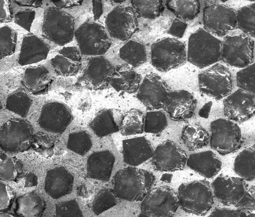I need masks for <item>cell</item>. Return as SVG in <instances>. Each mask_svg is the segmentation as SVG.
<instances>
[{
  "label": "cell",
  "mask_w": 255,
  "mask_h": 217,
  "mask_svg": "<svg viewBox=\"0 0 255 217\" xmlns=\"http://www.w3.org/2000/svg\"><path fill=\"white\" fill-rule=\"evenodd\" d=\"M55 7L59 8H72L82 5L83 1L79 0H60L52 1Z\"/></svg>",
  "instance_id": "51"
},
{
  "label": "cell",
  "mask_w": 255,
  "mask_h": 217,
  "mask_svg": "<svg viewBox=\"0 0 255 217\" xmlns=\"http://www.w3.org/2000/svg\"><path fill=\"white\" fill-rule=\"evenodd\" d=\"M222 41L199 28L189 38L187 59L200 69L214 65L221 60Z\"/></svg>",
  "instance_id": "2"
},
{
  "label": "cell",
  "mask_w": 255,
  "mask_h": 217,
  "mask_svg": "<svg viewBox=\"0 0 255 217\" xmlns=\"http://www.w3.org/2000/svg\"><path fill=\"white\" fill-rule=\"evenodd\" d=\"M197 105L191 93L180 90L170 92L163 108L172 119L182 121L193 117Z\"/></svg>",
  "instance_id": "20"
},
{
  "label": "cell",
  "mask_w": 255,
  "mask_h": 217,
  "mask_svg": "<svg viewBox=\"0 0 255 217\" xmlns=\"http://www.w3.org/2000/svg\"><path fill=\"white\" fill-rule=\"evenodd\" d=\"M186 165L202 177L211 179L220 171L222 163L215 152L206 151L190 154Z\"/></svg>",
  "instance_id": "26"
},
{
  "label": "cell",
  "mask_w": 255,
  "mask_h": 217,
  "mask_svg": "<svg viewBox=\"0 0 255 217\" xmlns=\"http://www.w3.org/2000/svg\"><path fill=\"white\" fill-rule=\"evenodd\" d=\"M154 149L148 139L140 136L125 139L123 141L124 162L137 167L152 158Z\"/></svg>",
  "instance_id": "22"
},
{
  "label": "cell",
  "mask_w": 255,
  "mask_h": 217,
  "mask_svg": "<svg viewBox=\"0 0 255 217\" xmlns=\"http://www.w3.org/2000/svg\"><path fill=\"white\" fill-rule=\"evenodd\" d=\"M186 152L170 140L159 144L154 150L152 164L160 172H174L184 169L187 162Z\"/></svg>",
  "instance_id": "17"
},
{
  "label": "cell",
  "mask_w": 255,
  "mask_h": 217,
  "mask_svg": "<svg viewBox=\"0 0 255 217\" xmlns=\"http://www.w3.org/2000/svg\"><path fill=\"white\" fill-rule=\"evenodd\" d=\"M33 101L26 93L22 90L16 91L9 95L6 100V108L7 110L23 118L27 115Z\"/></svg>",
  "instance_id": "36"
},
{
  "label": "cell",
  "mask_w": 255,
  "mask_h": 217,
  "mask_svg": "<svg viewBox=\"0 0 255 217\" xmlns=\"http://www.w3.org/2000/svg\"><path fill=\"white\" fill-rule=\"evenodd\" d=\"M23 170L22 162L15 157L9 158L0 163V180L15 181Z\"/></svg>",
  "instance_id": "43"
},
{
  "label": "cell",
  "mask_w": 255,
  "mask_h": 217,
  "mask_svg": "<svg viewBox=\"0 0 255 217\" xmlns=\"http://www.w3.org/2000/svg\"><path fill=\"white\" fill-rule=\"evenodd\" d=\"M187 25L186 22L179 19H175L172 22L168 31V34L174 37L182 38L185 34Z\"/></svg>",
  "instance_id": "49"
},
{
  "label": "cell",
  "mask_w": 255,
  "mask_h": 217,
  "mask_svg": "<svg viewBox=\"0 0 255 217\" xmlns=\"http://www.w3.org/2000/svg\"><path fill=\"white\" fill-rule=\"evenodd\" d=\"M235 207L244 211L251 212L255 211L254 186L248 189L244 197Z\"/></svg>",
  "instance_id": "48"
},
{
  "label": "cell",
  "mask_w": 255,
  "mask_h": 217,
  "mask_svg": "<svg viewBox=\"0 0 255 217\" xmlns=\"http://www.w3.org/2000/svg\"><path fill=\"white\" fill-rule=\"evenodd\" d=\"M142 82L141 76L130 66L125 64L116 68L110 85L117 91L136 94Z\"/></svg>",
  "instance_id": "28"
},
{
  "label": "cell",
  "mask_w": 255,
  "mask_h": 217,
  "mask_svg": "<svg viewBox=\"0 0 255 217\" xmlns=\"http://www.w3.org/2000/svg\"><path fill=\"white\" fill-rule=\"evenodd\" d=\"M233 169L239 178L248 182L255 179V146L247 148L239 153L235 159Z\"/></svg>",
  "instance_id": "31"
},
{
  "label": "cell",
  "mask_w": 255,
  "mask_h": 217,
  "mask_svg": "<svg viewBox=\"0 0 255 217\" xmlns=\"http://www.w3.org/2000/svg\"><path fill=\"white\" fill-rule=\"evenodd\" d=\"M255 96L238 89L223 101V111L225 116L234 122H243L255 115Z\"/></svg>",
  "instance_id": "18"
},
{
  "label": "cell",
  "mask_w": 255,
  "mask_h": 217,
  "mask_svg": "<svg viewBox=\"0 0 255 217\" xmlns=\"http://www.w3.org/2000/svg\"><path fill=\"white\" fill-rule=\"evenodd\" d=\"M210 127L211 147L221 156H226L241 148L243 136L241 128L235 122L219 118L212 121Z\"/></svg>",
  "instance_id": "8"
},
{
  "label": "cell",
  "mask_w": 255,
  "mask_h": 217,
  "mask_svg": "<svg viewBox=\"0 0 255 217\" xmlns=\"http://www.w3.org/2000/svg\"><path fill=\"white\" fill-rule=\"evenodd\" d=\"M208 217H242L239 210L217 209Z\"/></svg>",
  "instance_id": "50"
},
{
  "label": "cell",
  "mask_w": 255,
  "mask_h": 217,
  "mask_svg": "<svg viewBox=\"0 0 255 217\" xmlns=\"http://www.w3.org/2000/svg\"><path fill=\"white\" fill-rule=\"evenodd\" d=\"M115 67L103 56L89 59L77 85L90 90L107 89L115 71Z\"/></svg>",
  "instance_id": "12"
},
{
  "label": "cell",
  "mask_w": 255,
  "mask_h": 217,
  "mask_svg": "<svg viewBox=\"0 0 255 217\" xmlns=\"http://www.w3.org/2000/svg\"><path fill=\"white\" fill-rule=\"evenodd\" d=\"M56 217H84L75 199L59 203L56 205Z\"/></svg>",
  "instance_id": "45"
},
{
  "label": "cell",
  "mask_w": 255,
  "mask_h": 217,
  "mask_svg": "<svg viewBox=\"0 0 255 217\" xmlns=\"http://www.w3.org/2000/svg\"><path fill=\"white\" fill-rule=\"evenodd\" d=\"M2 106L1 102H0V111H1V110L2 109Z\"/></svg>",
  "instance_id": "61"
},
{
  "label": "cell",
  "mask_w": 255,
  "mask_h": 217,
  "mask_svg": "<svg viewBox=\"0 0 255 217\" xmlns=\"http://www.w3.org/2000/svg\"><path fill=\"white\" fill-rule=\"evenodd\" d=\"M173 178V175L171 174L165 173L163 174L161 178V181L165 183H171Z\"/></svg>",
  "instance_id": "57"
},
{
  "label": "cell",
  "mask_w": 255,
  "mask_h": 217,
  "mask_svg": "<svg viewBox=\"0 0 255 217\" xmlns=\"http://www.w3.org/2000/svg\"><path fill=\"white\" fill-rule=\"evenodd\" d=\"M254 40L245 34L226 35L221 60L230 66L244 69L254 63Z\"/></svg>",
  "instance_id": "10"
},
{
  "label": "cell",
  "mask_w": 255,
  "mask_h": 217,
  "mask_svg": "<svg viewBox=\"0 0 255 217\" xmlns=\"http://www.w3.org/2000/svg\"><path fill=\"white\" fill-rule=\"evenodd\" d=\"M93 13L94 20L97 21L100 19L104 12V4L102 1H93Z\"/></svg>",
  "instance_id": "52"
},
{
  "label": "cell",
  "mask_w": 255,
  "mask_h": 217,
  "mask_svg": "<svg viewBox=\"0 0 255 217\" xmlns=\"http://www.w3.org/2000/svg\"><path fill=\"white\" fill-rule=\"evenodd\" d=\"M178 195L182 209L190 214L204 216L214 204L212 185L205 180L182 184Z\"/></svg>",
  "instance_id": "3"
},
{
  "label": "cell",
  "mask_w": 255,
  "mask_h": 217,
  "mask_svg": "<svg viewBox=\"0 0 255 217\" xmlns=\"http://www.w3.org/2000/svg\"><path fill=\"white\" fill-rule=\"evenodd\" d=\"M6 1L0 0V20L8 19V11Z\"/></svg>",
  "instance_id": "55"
},
{
  "label": "cell",
  "mask_w": 255,
  "mask_h": 217,
  "mask_svg": "<svg viewBox=\"0 0 255 217\" xmlns=\"http://www.w3.org/2000/svg\"><path fill=\"white\" fill-rule=\"evenodd\" d=\"M169 93L167 84L161 77L151 73L142 81L136 97L147 110H159L164 108Z\"/></svg>",
  "instance_id": "15"
},
{
  "label": "cell",
  "mask_w": 255,
  "mask_h": 217,
  "mask_svg": "<svg viewBox=\"0 0 255 217\" xmlns=\"http://www.w3.org/2000/svg\"><path fill=\"white\" fill-rule=\"evenodd\" d=\"M155 181V176L151 172L129 166L116 173L113 180V191L117 198L138 202L145 198Z\"/></svg>",
  "instance_id": "1"
},
{
  "label": "cell",
  "mask_w": 255,
  "mask_h": 217,
  "mask_svg": "<svg viewBox=\"0 0 255 217\" xmlns=\"http://www.w3.org/2000/svg\"><path fill=\"white\" fill-rule=\"evenodd\" d=\"M180 206L178 194L163 186L150 190L142 201L140 210L151 217H173Z\"/></svg>",
  "instance_id": "11"
},
{
  "label": "cell",
  "mask_w": 255,
  "mask_h": 217,
  "mask_svg": "<svg viewBox=\"0 0 255 217\" xmlns=\"http://www.w3.org/2000/svg\"><path fill=\"white\" fill-rule=\"evenodd\" d=\"M105 25L109 35L122 41L128 40L138 29L136 13L130 7H116L108 14Z\"/></svg>",
  "instance_id": "13"
},
{
  "label": "cell",
  "mask_w": 255,
  "mask_h": 217,
  "mask_svg": "<svg viewBox=\"0 0 255 217\" xmlns=\"http://www.w3.org/2000/svg\"><path fill=\"white\" fill-rule=\"evenodd\" d=\"M46 208L44 199L35 192H31L16 200L14 213L17 217H42Z\"/></svg>",
  "instance_id": "30"
},
{
  "label": "cell",
  "mask_w": 255,
  "mask_h": 217,
  "mask_svg": "<svg viewBox=\"0 0 255 217\" xmlns=\"http://www.w3.org/2000/svg\"><path fill=\"white\" fill-rule=\"evenodd\" d=\"M17 43V34L8 26L0 28V59L13 54Z\"/></svg>",
  "instance_id": "42"
},
{
  "label": "cell",
  "mask_w": 255,
  "mask_h": 217,
  "mask_svg": "<svg viewBox=\"0 0 255 217\" xmlns=\"http://www.w3.org/2000/svg\"><path fill=\"white\" fill-rule=\"evenodd\" d=\"M120 57L132 68H138L147 60L146 46L134 40L128 41L120 50Z\"/></svg>",
  "instance_id": "32"
},
{
  "label": "cell",
  "mask_w": 255,
  "mask_h": 217,
  "mask_svg": "<svg viewBox=\"0 0 255 217\" xmlns=\"http://www.w3.org/2000/svg\"><path fill=\"white\" fill-rule=\"evenodd\" d=\"M143 113L137 109H132L127 112L121 122L120 131L123 136L141 134L144 127Z\"/></svg>",
  "instance_id": "35"
},
{
  "label": "cell",
  "mask_w": 255,
  "mask_h": 217,
  "mask_svg": "<svg viewBox=\"0 0 255 217\" xmlns=\"http://www.w3.org/2000/svg\"><path fill=\"white\" fill-rule=\"evenodd\" d=\"M203 24L207 32L224 37L237 27V11L220 4L206 6L203 9Z\"/></svg>",
  "instance_id": "14"
},
{
  "label": "cell",
  "mask_w": 255,
  "mask_h": 217,
  "mask_svg": "<svg viewBox=\"0 0 255 217\" xmlns=\"http://www.w3.org/2000/svg\"><path fill=\"white\" fill-rule=\"evenodd\" d=\"M211 185L215 197L226 206H236L249 189L243 179L223 175H219Z\"/></svg>",
  "instance_id": "19"
},
{
  "label": "cell",
  "mask_w": 255,
  "mask_h": 217,
  "mask_svg": "<svg viewBox=\"0 0 255 217\" xmlns=\"http://www.w3.org/2000/svg\"><path fill=\"white\" fill-rule=\"evenodd\" d=\"M36 12L31 9L18 11L14 15V22L30 32L32 24L35 18Z\"/></svg>",
  "instance_id": "47"
},
{
  "label": "cell",
  "mask_w": 255,
  "mask_h": 217,
  "mask_svg": "<svg viewBox=\"0 0 255 217\" xmlns=\"http://www.w3.org/2000/svg\"><path fill=\"white\" fill-rule=\"evenodd\" d=\"M85 192H87V188H85V186L84 185L81 186V187H80L78 189V194L80 196L85 197L86 196V194H87Z\"/></svg>",
  "instance_id": "58"
},
{
  "label": "cell",
  "mask_w": 255,
  "mask_h": 217,
  "mask_svg": "<svg viewBox=\"0 0 255 217\" xmlns=\"http://www.w3.org/2000/svg\"><path fill=\"white\" fill-rule=\"evenodd\" d=\"M236 83L239 89L255 94L254 63L237 72Z\"/></svg>",
  "instance_id": "44"
},
{
  "label": "cell",
  "mask_w": 255,
  "mask_h": 217,
  "mask_svg": "<svg viewBox=\"0 0 255 217\" xmlns=\"http://www.w3.org/2000/svg\"><path fill=\"white\" fill-rule=\"evenodd\" d=\"M23 180L25 187H35L38 185V178L33 174L26 175Z\"/></svg>",
  "instance_id": "54"
},
{
  "label": "cell",
  "mask_w": 255,
  "mask_h": 217,
  "mask_svg": "<svg viewBox=\"0 0 255 217\" xmlns=\"http://www.w3.org/2000/svg\"><path fill=\"white\" fill-rule=\"evenodd\" d=\"M168 126L166 114L161 110L147 112L144 117L143 132L148 133L159 134Z\"/></svg>",
  "instance_id": "40"
},
{
  "label": "cell",
  "mask_w": 255,
  "mask_h": 217,
  "mask_svg": "<svg viewBox=\"0 0 255 217\" xmlns=\"http://www.w3.org/2000/svg\"><path fill=\"white\" fill-rule=\"evenodd\" d=\"M15 197V192L9 185L0 182V213L10 210Z\"/></svg>",
  "instance_id": "46"
},
{
  "label": "cell",
  "mask_w": 255,
  "mask_h": 217,
  "mask_svg": "<svg viewBox=\"0 0 255 217\" xmlns=\"http://www.w3.org/2000/svg\"><path fill=\"white\" fill-rule=\"evenodd\" d=\"M73 119L71 108L58 102L45 104L42 108L38 119L41 128L54 134L65 132Z\"/></svg>",
  "instance_id": "16"
},
{
  "label": "cell",
  "mask_w": 255,
  "mask_h": 217,
  "mask_svg": "<svg viewBox=\"0 0 255 217\" xmlns=\"http://www.w3.org/2000/svg\"><path fill=\"white\" fill-rule=\"evenodd\" d=\"M16 4L20 6L33 7L38 8L42 6L43 4L42 1L39 0H17L14 1Z\"/></svg>",
  "instance_id": "53"
},
{
  "label": "cell",
  "mask_w": 255,
  "mask_h": 217,
  "mask_svg": "<svg viewBox=\"0 0 255 217\" xmlns=\"http://www.w3.org/2000/svg\"><path fill=\"white\" fill-rule=\"evenodd\" d=\"M122 118L120 111L104 108L95 115L89 127L96 135L102 138L120 131Z\"/></svg>",
  "instance_id": "27"
},
{
  "label": "cell",
  "mask_w": 255,
  "mask_h": 217,
  "mask_svg": "<svg viewBox=\"0 0 255 217\" xmlns=\"http://www.w3.org/2000/svg\"><path fill=\"white\" fill-rule=\"evenodd\" d=\"M213 105L212 102L206 103L201 108L199 112V115L203 118H208Z\"/></svg>",
  "instance_id": "56"
},
{
  "label": "cell",
  "mask_w": 255,
  "mask_h": 217,
  "mask_svg": "<svg viewBox=\"0 0 255 217\" xmlns=\"http://www.w3.org/2000/svg\"><path fill=\"white\" fill-rule=\"evenodd\" d=\"M92 138L86 131L71 133L68 137L67 147L71 151L84 156L92 147Z\"/></svg>",
  "instance_id": "39"
},
{
  "label": "cell",
  "mask_w": 255,
  "mask_h": 217,
  "mask_svg": "<svg viewBox=\"0 0 255 217\" xmlns=\"http://www.w3.org/2000/svg\"><path fill=\"white\" fill-rule=\"evenodd\" d=\"M55 72L59 75L69 77L78 74L82 66V55L74 46L63 48L51 61Z\"/></svg>",
  "instance_id": "24"
},
{
  "label": "cell",
  "mask_w": 255,
  "mask_h": 217,
  "mask_svg": "<svg viewBox=\"0 0 255 217\" xmlns=\"http://www.w3.org/2000/svg\"><path fill=\"white\" fill-rule=\"evenodd\" d=\"M132 8L140 17L147 19H155L160 16L164 10L162 1H131Z\"/></svg>",
  "instance_id": "38"
},
{
  "label": "cell",
  "mask_w": 255,
  "mask_h": 217,
  "mask_svg": "<svg viewBox=\"0 0 255 217\" xmlns=\"http://www.w3.org/2000/svg\"><path fill=\"white\" fill-rule=\"evenodd\" d=\"M50 51V46L41 39L28 34L22 40L18 64L24 66L39 63L46 59Z\"/></svg>",
  "instance_id": "25"
},
{
  "label": "cell",
  "mask_w": 255,
  "mask_h": 217,
  "mask_svg": "<svg viewBox=\"0 0 255 217\" xmlns=\"http://www.w3.org/2000/svg\"><path fill=\"white\" fill-rule=\"evenodd\" d=\"M113 191L110 189L101 190L95 196L92 206L93 213L99 216L105 211L117 206V199Z\"/></svg>",
  "instance_id": "41"
},
{
  "label": "cell",
  "mask_w": 255,
  "mask_h": 217,
  "mask_svg": "<svg viewBox=\"0 0 255 217\" xmlns=\"http://www.w3.org/2000/svg\"><path fill=\"white\" fill-rule=\"evenodd\" d=\"M51 83L50 73L44 67L28 68L23 74L24 86L35 96L46 94Z\"/></svg>",
  "instance_id": "29"
},
{
  "label": "cell",
  "mask_w": 255,
  "mask_h": 217,
  "mask_svg": "<svg viewBox=\"0 0 255 217\" xmlns=\"http://www.w3.org/2000/svg\"><path fill=\"white\" fill-rule=\"evenodd\" d=\"M42 31L43 37L58 46L71 42L75 36V19L56 7L45 10Z\"/></svg>",
  "instance_id": "4"
},
{
  "label": "cell",
  "mask_w": 255,
  "mask_h": 217,
  "mask_svg": "<svg viewBox=\"0 0 255 217\" xmlns=\"http://www.w3.org/2000/svg\"><path fill=\"white\" fill-rule=\"evenodd\" d=\"M33 135V127L28 121L10 119L0 128V148L9 153L27 151L31 146Z\"/></svg>",
  "instance_id": "7"
},
{
  "label": "cell",
  "mask_w": 255,
  "mask_h": 217,
  "mask_svg": "<svg viewBox=\"0 0 255 217\" xmlns=\"http://www.w3.org/2000/svg\"><path fill=\"white\" fill-rule=\"evenodd\" d=\"M74 37L82 56H103L112 44L106 29L94 20H88L80 26L75 30Z\"/></svg>",
  "instance_id": "5"
},
{
  "label": "cell",
  "mask_w": 255,
  "mask_h": 217,
  "mask_svg": "<svg viewBox=\"0 0 255 217\" xmlns=\"http://www.w3.org/2000/svg\"><path fill=\"white\" fill-rule=\"evenodd\" d=\"M237 27L245 34L255 38V3L244 6L237 11Z\"/></svg>",
  "instance_id": "37"
},
{
  "label": "cell",
  "mask_w": 255,
  "mask_h": 217,
  "mask_svg": "<svg viewBox=\"0 0 255 217\" xmlns=\"http://www.w3.org/2000/svg\"><path fill=\"white\" fill-rule=\"evenodd\" d=\"M198 84L202 94L218 101L227 98L233 89L231 72L220 64L201 72L198 75Z\"/></svg>",
  "instance_id": "9"
},
{
  "label": "cell",
  "mask_w": 255,
  "mask_h": 217,
  "mask_svg": "<svg viewBox=\"0 0 255 217\" xmlns=\"http://www.w3.org/2000/svg\"><path fill=\"white\" fill-rule=\"evenodd\" d=\"M168 9L180 19L185 21L194 20L200 12V4L196 0L178 1L171 0L166 1Z\"/></svg>",
  "instance_id": "34"
},
{
  "label": "cell",
  "mask_w": 255,
  "mask_h": 217,
  "mask_svg": "<svg viewBox=\"0 0 255 217\" xmlns=\"http://www.w3.org/2000/svg\"><path fill=\"white\" fill-rule=\"evenodd\" d=\"M210 137L202 126L189 125L182 130L181 139L184 146L190 151L202 149L209 145Z\"/></svg>",
  "instance_id": "33"
},
{
  "label": "cell",
  "mask_w": 255,
  "mask_h": 217,
  "mask_svg": "<svg viewBox=\"0 0 255 217\" xmlns=\"http://www.w3.org/2000/svg\"><path fill=\"white\" fill-rule=\"evenodd\" d=\"M0 217H17V216L5 212L0 213Z\"/></svg>",
  "instance_id": "59"
},
{
  "label": "cell",
  "mask_w": 255,
  "mask_h": 217,
  "mask_svg": "<svg viewBox=\"0 0 255 217\" xmlns=\"http://www.w3.org/2000/svg\"><path fill=\"white\" fill-rule=\"evenodd\" d=\"M184 44L172 38H164L152 43L151 63L161 72H167L184 65L187 61Z\"/></svg>",
  "instance_id": "6"
},
{
  "label": "cell",
  "mask_w": 255,
  "mask_h": 217,
  "mask_svg": "<svg viewBox=\"0 0 255 217\" xmlns=\"http://www.w3.org/2000/svg\"><path fill=\"white\" fill-rule=\"evenodd\" d=\"M137 217H151L149 216H147L144 214H143L142 213H141Z\"/></svg>",
  "instance_id": "60"
},
{
  "label": "cell",
  "mask_w": 255,
  "mask_h": 217,
  "mask_svg": "<svg viewBox=\"0 0 255 217\" xmlns=\"http://www.w3.org/2000/svg\"><path fill=\"white\" fill-rule=\"evenodd\" d=\"M74 178L65 167H57L47 172L44 184L46 193L54 199H58L71 193Z\"/></svg>",
  "instance_id": "21"
},
{
  "label": "cell",
  "mask_w": 255,
  "mask_h": 217,
  "mask_svg": "<svg viewBox=\"0 0 255 217\" xmlns=\"http://www.w3.org/2000/svg\"><path fill=\"white\" fill-rule=\"evenodd\" d=\"M115 162V155L109 150L93 153L87 160V177L92 179L109 181Z\"/></svg>",
  "instance_id": "23"
}]
</instances>
